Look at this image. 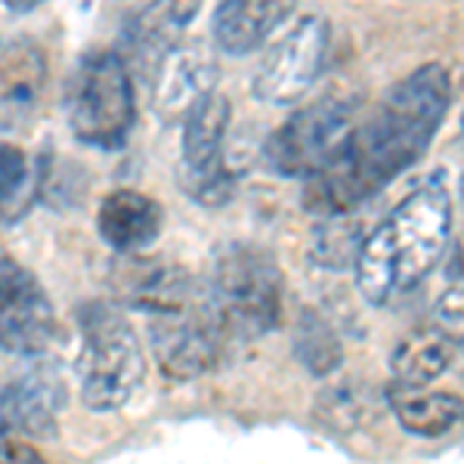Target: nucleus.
<instances>
[{
	"instance_id": "nucleus-1",
	"label": "nucleus",
	"mask_w": 464,
	"mask_h": 464,
	"mask_svg": "<svg viewBox=\"0 0 464 464\" xmlns=\"http://www.w3.org/2000/svg\"><path fill=\"white\" fill-rule=\"evenodd\" d=\"M452 81L443 65L428 63L400 78L353 124L338 152L319 174L304 183V211L316 217H343L375 198L391 179L421 161L443 124Z\"/></svg>"
},
{
	"instance_id": "nucleus-2",
	"label": "nucleus",
	"mask_w": 464,
	"mask_h": 464,
	"mask_svg": "<svg viewBox=\"0 0 464 464\" xmlns=\"http://www.w3.org/2000/svg\"><path fill=\"white\" fill-rule=\"evenodd\" d=\"M452 236V198L443 179H428L369 232L356 260V291L365 304L387 306L415 291L443 257Z\"/></svg>"
},
{
	"instance_id": "nucleus-3",
	"label": "nucleus",
	"mask_w": 464,
	"mask_h": 464,
	"mask_svg": "<svg viewBox=\"0 0 464 464\" xmlns=\"http://www.w3.org/2000/svg\"><path fill=\"white\" fill-rule=\"evenodd\" d=\"M205 291L227 341H257L282 322V269L251 242H227L214 251Z\"/></svg>"
},
{
	"instance_id": "nucleus-4",
	"label": "nucleus",
	"mask_w": 464,
	"mask_h": 464,
	"mask_svg": "<svg viewBox=\"0 0 464 464\" xmlns=\"http://www.w3.org/2000/svg\"><path fill=\"white\" fill-rule=\"evenodd\" d=\"M81 400L93 411H115L130 402L146 378V356L127 316L115 304L93 301L78 310Z\"/></svg>"
},
{
	"instance_id": "nucleus-5",
	"label": "nucleus",
	"mask_w": 464,
	"mask_h": 464,
	"mask_svg": "<svg viewBox=\"0 0 464 464\" xmlns=\"http://www.w3.org/2000/svg\"><path fill=\"white\" fill-rule=\"evenodd\" d=\"M63 111L78 143L118 149L137 121L130 65L118 50H87L63 90Z\"/></svg>"
},
{
	"instance_id": "nucleus-6",
	"label": "nucleus",
	"mask_w": 464,
	"mask_h": 464,
	"mask_svg": "<svg viewBox=\"0 0 464 464\" xmlns=\"http://www.w3.org/2000/svg\"><path fill=\"white\" fill-rule=\"evenodd\" d=\"M356 106V96L350 93H325L316 102H306L266 137V168L279 177L301 179L319 174L353 130Z\"/></svg>"
},
{
	"instance_id": "nucleus-7",
	"label": "nucleus",
	"mask_w": 464,
	"mask_h": 464,
	"mask_svg": "<svg viewBox=\"0 0 464 464\" xmlns=\"http://www.w3.org/2000/svg\"><path fill=\"white\" fill-rule=\"evenodd\" d=\"M149 343L159 369L174 381H196L217 369L227 334L217 325L208 291L198 301L149 316Z\"/></svg>"
},
{
	"instance_id": "nucleus-8",
	"label": "nucleus",
	"mask_w": 464,
	"mask_h": 464,
	"mask_svg": "<svg viewBox=\"0 0 464 464\" xmlns=\"http://www.w3.org/2000/svg\"><path fill=\"white\" fill-rule=\"evenodd\" d=\"M332 25L322 16H306L279 37L254 72V96L266 106H291L297 102L325 65Z\"/></svg>"
},
{
	"instance_id": "nucleus-9",
	"label": "nucleus",
	"mask_w": 464,
	"mask_h": 464,
	"mask_svg": "<svg viewBox=\"0 0 464 464\" xmlns=\"http://www.w3.org/2000/svg\"><path fill=\"white\" fill-rule=\"evenodd\" d=\"M0 341L10 356H41L56 341V316L47 291L10 254L0 260Z\"/></svg>"
},
{
	"instance_id": "nucleus-10",
	"label": "nucleus",
	"mask_w": 464,
	"mask_h": 464,
	"mask_svg": "<svg viewBox=\"0 0 464 464\" xmlns=\"http://www.w3.org/2000/svg\"><path fill=\"white\" fill-rule=\"evenodd\" d=\"M217 65L214 47L201 37L179 41L161 69L152 78V109L164 124H177L196 111L211 93H217Z\"/></svg>"
},
{
	"instance_id": "nucleus-11",
	"label": "nucleus",
	"mask_w": 464,
	"mask_h": 464,
	"mask_svg": "<svg viewBox=\"0 0 464 464\" xmlns=\"http://www.w3.org/2000/svg\"><path fill=\"white\" fill-rule=\"evenodd\" d=\"M111 288L121 297V304L146 313V316L177 310V306H186L205 295V285L192 279L186 269L174 264H161V260L140 257H130L115 266Z\"/></svg>"
},
{
	"instance_id": "nucleus-12",
	"label": "nucleus",
	"mask_w": 464,
	"mask_h": 464,
	"mask_svg": "<svg viewBox=\"0 0 464 464\" xmlns=\"http://www.w3.org/2000/svg\"><path fill=\"white\" fill-rule=\"evenodd\" d=\"M65 409V384L53 365L37 362L34 369L19 372L4 384L0 415L6 433L25 437H53L56 418Z\"/></svg>"
},
{
	"instance_id": "nucleus-13",
	"label": "nucleus",
	"mask_w": 464,
	"mask_h": 464,
	"mask_svg": "<svg viewBox=\"0 0 464 464\" xmlns=\"http://www.w3.org/2000/svg\"><path fill=\"white\" fill-rule=\"evenodd\" d=\"M164 211L155 198L137 189H115L102 198L100 211H96V229H100L102 242L118 254L146 251L155 238L161 236Z\"/></svg>"
},
{
	"instance_id": "nucleus-14",
	"label": "nucleus",
	"mask_w": 464,
	"mask_h": 464,
	"mask_svg": "<svg viewBox=\"0 0 464 464\" xmlns=\"http://www.w3.org/2000/svg\"><path fill=\"white\" fill-rule=\"evenodd\" d=\"M196 13L198 4H152L140 10L124 32V63L130 59L137 72L152 81L168 53L179 44V32L189 25Z\"/></svg>"
},
{
	"instance_id": "nucleus-15",
	"label": "nucleus",
	"mask_w": 464,
	"mask_h": 464,
	"mask_svg": "<svg viewBox=\"0 0 464 464\" xmlns=\"http://www.w3.org/2000/svg\"><path fill=\"white\" fill-rule=\"evenodd\" d=\"M4 130H22L41 106L44 84H47V59L41 47L28 37H13L4 44Z\"/></svg>"
},
{
	"instance_id": "nucleus-16",
	"label": "nucleus",
	"mask_w": 464,
	"mask_h": 464,
	"mask_svg": "<svg viewBox=\"0 0 464 464\" xmlns=\"http://www.w3.org/2000/svg\"><path fill=\"white\" fill-rule=\"evenodd\" d=\"M288 16V6L269 4V0H227L214 10V41L223 53L248 56L266 34L276 28V22Z\"/></svg>"
},
{
	"instance_id": "nucleus-17",
	"label": "nucleus",
	"mask_w": 464,
	"mask_h": 464,
	"mask_svg": "<svg viewBox=\"0 0 464 464\" xmlns=\"http://www.w3.org/2000/svg\"><path fill=\"white\" fill-rule=\"evenodd\" d=\"M455 350L459 347L437 325L418 328V332H409L406 338L396 341L391 353V372L402 387L424 391V387L433 384L452 365Z\"/></svg>"
},
{
	"instance_id": "nucleus-18",
	"label": "nucleus",
	"mask_w": 464,
	"mask_h": 464,
	"mask_svg": "<svg viewBox=\"0 0 464 464\" xmlns=\"http://www.w3.org/2000/svg\"><path fill=\"white\" fill-rule=\"evenodd\" d=\"M232 124V106L229 96L211 93L201 106L183 121V164L179 170L196 174V170H208L220 155L227 152V133Z\"/></svg>"
},
{
	"instance_id": "nucleus-19",
	"label": "nucleus",
	"mask_w": 464,
	"mask_h": 464,
	"mask_svg": "<svg viewBox=\"0 0 464 464\" xmlns=\"http://www.w3.org/2000/svg\"><path fill=\"white\" fill-rule=\"evenodd\" d=\"M384 400L369 381L341 378L316 396V418L332 433H353L378 421Z\"/></svg>"
},
{
	"instance_id": "nucleus-20",
	"label": "nucleus",
	"mask_w": 464,
	"mask_h": 464,
	"mask_svg": "<svg viewBox=\"0 0 464 464\" xmlns=\"http://www.w3.org/2000/svg\"><path fill=\"white\" fill-rule=\"evenodd\" d=\"M391 409L402 430L415 437H443L464 424V400L446 391H411L400 387L391 393Z\"/></svg>"
},
{
	"instance_id": "nucleus-21",
	"label": "nucleus",
	"mask_w": 464,
	"mask_h": 464,
	"mask_svg": "<svg viewBox=\"0 0 464 464\" xmlns=\"http://www.w3.org/2000/svg\"><path fill=\"white\" fill-rule=\"evenodd\" d=\"M295 356L301 359V365L310 375L328 378L341 369L343 362V347H341V334L332 325V319H325L316 310H304L295 322Z\"/></svg>"
},
{
	"instance_id": "nucleus-22",
	"label": "nucleus",
	"mask_w": 464,
	"mask_h": 464,
	"mask_svg": "<svg viewBox=\"0 0 464 464\" xmlns=\"http://www.w3.org/2000/svg\"><path fill=\"white\" fill-rule=\"evenodd\" d=\"M44 186V168L34 161L28 164L25 152L6 143L0 149V198H4V223L13 227L19 217H25L34 205L37 192Z\"/></svg>"
},
{
	"instance_id": "nucleus-23",
	"label": "nucleus",
	"mask_w": 464,
	"mask_h": 464,
	"mask_svg": "<svg viewBox=\"0 0 464 464\" xmlns=\"http://www.w3.org/2000/svg\"><path fill=\"white\" fill-rule=\"evenodd\" d=\"M365 238L369 236L362 232V223L350 220L347 214L325 217L310 236V257L316 266L334 269V273H338V269L356 266Z\"/></svg>"
},
{
	"instance_id": "nucleus-24",
	"label": "nucleus",
	"mask_w": 464,
	"mask_h": 464,
	"mask_svg": "<svg viewBox=\"0 0 464 464\" xmlns=\"http://www.w3.org/2000/svg\"><path fill=\"white\" fill-rule=\"evenodd\" d=\"M433 319H437L440 332L464 353V285L449 288L446 295L440 297L437 310H433Z\"/></svg>"
},
{
	"instance_id": "nucleus-25",
	"label": "nucleus",
	"mask_w": 464,
	"mask_h": 464,
	"mask_svg": "<svg viewBox=\"0 0 464 464\" xmlns=\"http://www.w3.org/2000/svg\"><path fill=\"white\" fill-rule=\"evenodd\" d=\"M0 464H47L44 455L34 446L19 443V440H4V452H0Z\"/></svg>"
},
{
	"instance_id": "nucleus-26",
	"label": "nucleus",
	"mask_w": 464,
	"mask_h": 464,
	"mask_svg": "<svg viewBox=\"0 0 464 464\" xmlns=\"http://www.w3.org/2000/svg\"><path fill=\"white\" fill-rule=\"evenodd\" d=\"M459 137H461V146H464V111H461V124H459Z\"/></svg>"
},
{
	"instance_id": "nucleus-27",
	"label": "nucleus",
	"mask_w": 464,
	"mask_h": 464,
	"mask_svg": "<svg viewBox=\"0 0 464 464\" xmlns=\"http://www.w3.org/2000/svg\"><path fill=\"white\" fill-rule=\"evenodd\" d=\"M461 201H464V177H461Z\"/></svg>"
}]
</instances>
